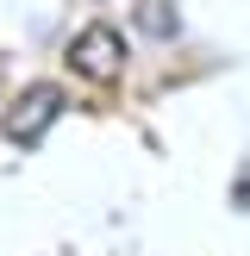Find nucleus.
<instances>
[{"label":"nucleus","instance_id":"obj_1","mask_svg":"<svg viewBox=\"0 0 250 256\" xmlns=\"http://www.w3.org/2000/svg\"><path fill=\"white\" fill-rule=\"evenodd\" d=\"M62 62H69L82 82H112V75L125 69V38L112 32V25H82V32L69 38V50H62Z\"/></svg>","mask_w":250,"mask_h":256},{"label":"nucleus","instance_id":"obj_2","mask_svg":"<svg viewBox=\"0 0 250 256\" xmlns=\"http://www.w3.org/2000/svg\"><path fill=\"white\" fill-rule=\"evenodd\" d=\"M56 119H62V88H56V82H32L25 94H12V106H6V119H0V132H6L12 144H38Z\"/></svg>","mask_w":250,"mask_h":256},{"label":"nucleus","instance_id":"obj_3","mask_svg":"<svg viewBox=\"0 0 250 256\" xmlns=\"http://www.w3.org/2000/svg\"><path fill=\"white\" fill-rule=\"evenodd\" d=\"M132 19H138L144 38H175L182 12H175V0H132Z\"/></svg>","mask_w":250,"mask_h":256}]
</instances>
